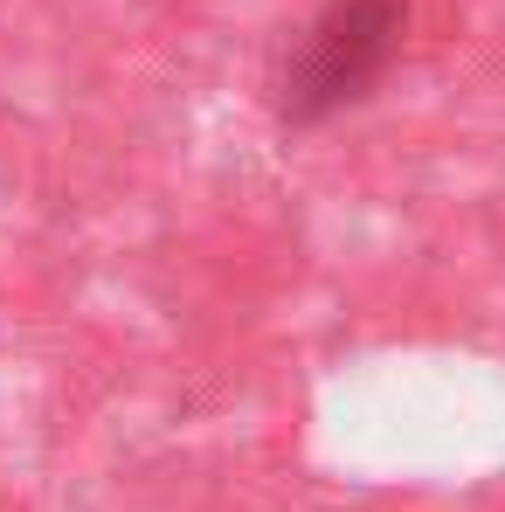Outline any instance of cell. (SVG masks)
I'll use <instances>...</instances> for the list:
<instances>
[{
	"instance_id": "6da1fadb",
	"label": "cell",
	"mask_w": 505,
	"mask_h": 512,
	"mask_svg": "<svg viewBox=\"0 0 505 512\" xmlns=\"http://www.w3.org/2000/svg\"><path fill=\"white\" fill-rule=\"evenodd\" d=\"M402 49V7L395 0H339L312 21V35L298 42L291 70H284V118L291 125H319L346 104H360L381 84V70Z\"/></svg>"
}]
</instances>
